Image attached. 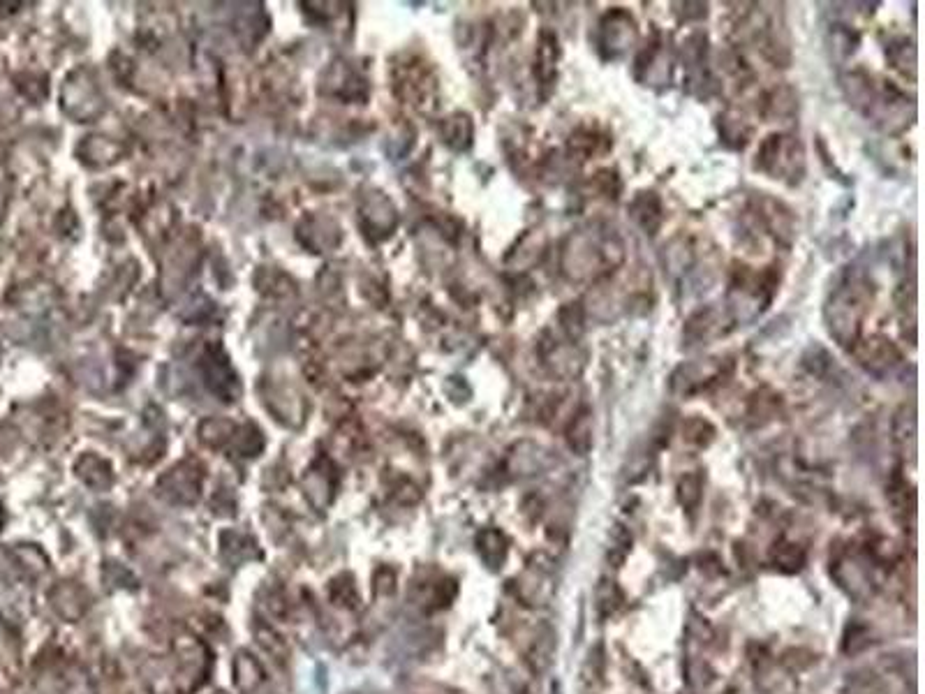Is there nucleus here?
I'll list each match as a JSON object with an SVG mask.
<instances>
[{
  "instance_id": "f257e3e1",
  "label": "nucleus",
  "mask_w": 925,
  "mask_h": 694,
  "mask_svg": "<svg viewBox=\"0 0 925 694\" xmlns=\"http://www.w3.org/2000/svg\"><path fill=\"white\" fill-rule=\"evenodd\" d=\"M870 290L868 283L858 276V273H849L842 283L835 287L828 301V327L831 334L838 338L842 345H854L861 331V322L865 310H868Z\"/></svg>"
},
{
  "instance_id": "0eeeda50",
  "label": "nucleus",
  "mask_w": 925,
  "mask_h": 694,
  "mask_svg": "<svg viewBox=\"0 0 925 694\" xmlns=\"http://www.w3.org/2000/svg\"><path fill=\"white\" fill-rule=\"evenodd\" d=\"M477 551H479L481 560H484L488 567L498 570V567L505 565L507 551H509L505 535H502L500 530H495V528L481 530L479 537H477Z\"/></svg>"
},
{
  "instance_id": "dca6fc26",
  "label": "nucleus",
  "mask_w": 925,
  "mask_h": 694,
  "mask_svg": "<svg viewBox=\"0 0 925 694\" xmlns=\"http://www.w3.org/2000/svg\"><path fill=\"white\" fill-rule=\"evenodd\" d=\"M553 646H555V634L549 630V627H544L542 634H539L535 641V648H532V662H535V667L539 671L549 667Z\"/></svg>"
},
{
  "instance_id": "f8f14e48",
  "label": "nucleus",
  "mask_w": 925,
  "mask_h": 694,
  "mask_svg": "<svg viewBox=\"0 0 925 694\" xmlns=\"http://www.w3.org/2000/svg\"><path fill=\"white\" fill-rule=\"evenodd\" d=\"M555 58H558V38L551 33H542L537 47V72L544 81H551L553 77Z\"/></svg>"
},
{
  "instance_id": "4468645a",
  "label": "nucleus",
  "mask_w": 925,
  "mask_h": 694,
  "mask_svg": "<svg viewBox=\"0 0 925 694\" xmlns=\"http://www.w3.org/2000/svg\"><path fill=\"white\" fill-rule=\"evenodd\" d=\"M604 664H606L604 646L597 644L595 648H590L588 655H586V662H583V669H581L583 683H586L588 688H597V685L602 683Z\"/></svg>"
},
{
  "instance_id": "6ab92c4d",
  "label": "nucleus",
  "mask_w": 925,
  "mask_h": 694,
  "mask_svg": "<svg viewBox=\"0 0 925 694\" xmlns=\"http://www.w3.org/2000/svg\"><path fill=\"white\" fill-rule=\"evenodd\" d=\"M257 641H259V644H262L271 655H278V660H285L287 648H285V644H283V639H280L276 632H271L269 627H257Z\"/></svg>"
},
{
  "instance_id": "ddd939ff",
  "label": "nucleus",
  "mask_w": 925,
  "mask_h": 694,
  "mask_svg": "<svg viewBox=\"0 0 925 694\" xmlns=\"http://www.w3.org/2000/svg\"><path fill=\"white\" fill-rule=\"evenodd\" d=\"M595 600H597V614L602 618H609L618 611L620 602H623V595H620V590H618L616 583L609 581V579H602V581H599V586H597Z\"/></svg>"
},
{
  "instance_id": "a211bd4d",
  "label": "nucleus",
  "mask_w": 925,
  "mask_h": 694,
  "mask_svg": "<svg viewBox=\"0 0 925 694\" xmlns=\"http://www.w3.org/2000/svg\"><path fill=\"white\" fill-rule=\"evenodd\" d=\"M683 433H685V440L697 447H706L708 442L715 438V428L708 422H703V419H690V422L685 424Z\"/></svg>"
},
{
  "instance_id": "9b49d317",
  "label": "nucleus",
  "mask_w": 925,
  "mask_h": 694,
  "mask_svg": "<svg viewBox=\"0 0 925 694\" xmlns=\"http://www.w3.org/2000/svg\"><path fill=\"white\" fill-rule=\"evenodd\" d=\"M773 565L782 572H798L805 565V551L798 544L791 542L775 544Z\"/></svg>"
},
{
  "instance_id": "423d86ee",
  "label": "nucleus",
  "mask_w": 925,
  "mask_h": 694,
  "mask_svg": "<svg viewBox=\"0 0 925 694\" xmlns=\"http://www.w3.org/2000/svg\"><path fill=\"white\" fill-rule=\"evenodd\" d=\"M49 602L54 611L65 620H79L88 609L86 590L74 581H61L49 590Z\"/></svg>"
},
{
  "instance_id": "7ed1b4c3",
  "label": "nucleus",
  "mask_w": 925,
  "mask_h": 694,
  "mask_svg": "<svg viewBox=\"0 0 925 694\" xmlns=\"http://www.w3.org/2000/svg\"><path fill=\"white\" fill-rule=\"evenodd\" d=\"M757 165L771 174L773 179H801L803 174V149L794 137L773 135L768 137L757 153Z\"/></svg>"
},
{
  "instance_id": "f3484780",
  "label": "nucleus",
  "mask_w": 925,
  "mask_h": 694,
  "mask_svg": "<svg viewBox=\"0 0 925 694\" xmlns=\"http://www.w3.org/2000/svg\"><path fill=\"white\" fill-rule=\"evenodd\" d=\"M701 489H703V482L699 475H685L678 484L680 502H683L687 509H694L701 500Z\"/></svg>"
},
{
  "instance_id": "39448f33",
  "label": "nucleus",
  "mask_w": 925,
  "mask_h": 694,
  "mask_svg": "<svg viewBox=\"0 0 925 694\" xmlns=\"http://www.w3.org/2000/svg\"><path fill=\"white\" fill-rule=\"evenodd\" d=\"M856 357L861 364L868 368V371L882 375L886 371H891L900 364V352L891 341L886 338H870L861 345H856Z\"/></svg>"
},
{
  "instance_id": "f03ea898",
  "label": "nucleus",
  "mask_w": 925,
  "mask_h": 694,
  "mask_svg": "<svg viewBox=\"0 0 925 694\" xmlns=\"http://www.w3.org/2000/svg\"><path fill=\"white\" fill-rule=\"evenodd\" d=\"M572 243L574 246L565 253V271L576 278L590 271H609V264L623 260V248L611 234H579Z\"/></svg>"
},
{
  "instance_id": "6e6552de",
  "label": "nucleus",
  "mask_w": 925,
  "mask_h": 694,
  "mask_svg": "<svg viewBox=\"0 0 925 694\" xmlns=\"http://www.w3.org/2000/svg\"><path fill=\"white\" fill-rule=\"evenodd\" d=\"M234 681L236 688L241 692H255L264 681V669L255 657H250L246 651H241L234 657Z\"/></svg>"
},
{
  "instance_id": "1a4fd4ad",
  "label": "nucleus",
  "mask_w": 925,
  "mask_h": 694,
  "mask_svg": "<svg viewBox=\"0 0 925 694\" xmlns=\"http://www.w3.org/2000/svg\"><path fill=\"white\" fill-rule=\"evenodd\" d=\"M632 216L646 227L650 234H655L657 227L662 225V202L655 193H641L632 204Z\"/></svg>"
},
{
  "instance_id": "9d476101",
  "label": "nucleus",
  "mask_w": 925,
  "mask_h": 694,
  "mask_svg": "<svg viewBox=\"0 0 925 694\" xmlns=\"http://www.w3.org/2000/svg\"><path fill=\"white\" fill-rule=\"evenodd\" d=\"M567 442H569V447H572V452H576L579 456L590 452V447H592V424H590V415L586 410L579 412V415L572 419V424H569Z\"/></svg>"
},
{
  "instance_id": "20e7f679",
  "label": "nucleus",
  "mask_w": 925,
  "mask_h": 694,
  "mask_svg": "<svg viewBox=\"0 0 925 694\" xmlns=\"http://www.w3.org/2000/svg\"><path fill=\"white\" fill-rule=\"evenodd\" d=\"M636 40V24L625 10H613L602 21V47L609 49L611 56L623 51Z\"/></svg>"
},
{
  "instance_id": "2eb2a0df",
  "label": "nucleus",
  "mask_w": 925,
  "mask_h": 694,
  "mask_svg": "<svg viewBox=\"0 0 925 694\" xmlns=\"http://www.w3.org/2000/svg\"><path fill=\"white\" fill-rule=\"evenodd\" d=\"M870 644H872V634L868 627L854 623L847 627L845 641H842V651H845L847 655H856V653H863Z\"/></svg>"
}]
</instances>
